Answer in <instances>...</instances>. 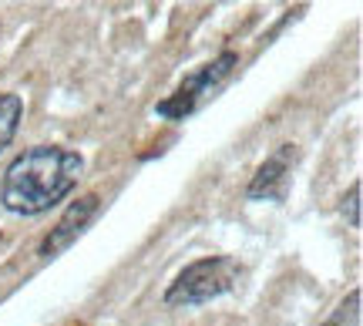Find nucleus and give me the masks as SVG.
<instances>
[{
	"instance_id": "6",
	"label": "nucleus",
	"mask_w": 363,
	"mask_h": 326,
	"mask_svg": "<svg viewBox=\"0 0 363 326\" xmlns=\"http://www.w3.org/2000/svg\"><path fill=\"white\" fill-rule=\"evenodd\" d=\"M21 118H24V101H21V94L4 91L0 94V155L11 148L13 135L21 128Z\"/></svg>"
},
{
	"instance_id": "5",
	"label": "nucleus",
	"mask_w": 363,
	"mask_h": 326,
	"mask_svg": "<svg viewBox=\"0 0 363 326\" xmlns=\"http://www.w3.org/2000/svg\"><path fill=\"white\" fill-rule=\"evenodd\" d=\"M286 185H289V162H286V152L279 155L266 158L256 175H252V182H249L246 196L252 202H262V198H269V202H283L286 198Z\"/></svg>"
},
{
	"instance_id": "7",
	"label": "nucleus",
	"mask_w": 363,
	"mask_h": 326,
	"mask_svg": "<svg viewBox=\"0 0 363 326\" xmlns=\"http://www.w3.org/2000/svg\"><path fill=\"white\" fill-rule=\"evenodd\" d=\"M357 313H360V293H350V300H343L337 316H333L326 326H353L357 323Z\"/></svg>"
},
{
	"instance_id": "2",
	"label": "nucleus",
	"mask_w": 363,
	"mask_h": 326,
	"mask_svg": "<svg viewBox=\"0 0 363 326\" xmlns=\"http://www.w3.org/2000/svg\"><path fill=\"white\" fill-rule=\"evenodd\" d=\"M239 276H242V266H239V259H233V256H206V259H195L169 283L165 303H169V306H206V303L233 293L235 283H239Z\"/></svg>"
},
{
	"instance_id": "1",
	"label": "nucleus",
	"mask_w": 363,
	"mask_h": 326,
	"mask_svg": "<svg viewBox=\"0 0 363 326\" xmlns=\"http://www.w3.org/2000/svg\"><path fill=\"white\" fill-rule=\"evenodd\" d=\"M84 172V158L65 145H34L24 148L4 169L0 206L13 215H40L61 206Z\"/></svg>"
},
{
	"instance_id": "4",
	"label": "nucleus",
	"mask_w": 363,
	"mask_h": 326,
	"mask_svg": "<svg viewBox=\"0 0 363 326\" xmlns=\"http://www.w3.org/2000/svg\"><path fill=\"white\" fill-rule=\"evenodd\" d=\"M98 209H101V198L94 196V192L74 198V202H71V206L65 209V215L54 222L51 232L44 235V242H40V249H38L40 259H54V256H61L65 249L74 246L81 235L91 229V222H94Z\"/></svg>"
},
{
	"instance_id": "3",
	"label": "nucleus",
	"mask_w": 363,
	"mask_h": 326,
	"mask_svg": "<svg viewBox=\"0 0 363 326\" xmlns=\"http://www.w3.org/2000/svg\"><path fill=\"white\" fill-rule=\"evenodd\" d=\"M235 64H239V54L235 51H222V54H216L212 61L199 64L195 71H189V74L179 81V88H175L169 98L158 101L155 115L169 118V121H185V118H192L208 98H216V91L225 84V78L235 71Z\"/></svg>"
},
{
	"instance_id": "8",
	"label": "nucleus",
	"mask_w": 363,
	"mask_h": 326,
	"mask_svg": "<svg viewBox=\"0 0 363 326\" xmlns=\"http://www.w3.org/2000/svg\"><path fill=\"white\" fill-rule=\"evenodd\" d=\"M343 215H347V222H350L353 229L360 225V185H353L350 196L343 198Z\"/></svg>"
}]
</instances>
